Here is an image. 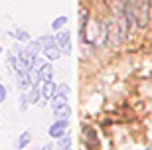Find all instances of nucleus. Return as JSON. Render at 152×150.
I'll return each mask as SVG.
<instances>
[{"label":"nucleus","instance_id":"nucleus-1","mask_svg":"<svg viewBox=\"0 0 152 150\" xmlns=\"http://www.w3.org/2000/svg\"><path fill=\"white\" fill-rule=\"evenodd\" d=\"M150 10H152L150 0H126V4H124V16H126L129 24H132L136 28L148 26Z\"/></svg>","mask_w":152,"mask_h":150},{"label":"nucleus","instance_id":"nucleus-2","mask_svg":"<svg viewBox=\"0 0 152 150\" xmlns=\"http://www.w3.org/2000/svg\"><path fill=\"white\" fill-rule=\"evenodd\" d=\"M126 34H129V20L124 16V12L121 16H113L107 22V44H111L113 48L124 44Z\"/></svg>","mask_w":152,"mask_h":150},{"label":"nucleus","instance_id":"nucleus-3","mask_svg":"<svg viewBox=\"0 0 152 150\" xmlns=\"http://www.w3.org/2000/svg\"><path fill=\"white\" fill-rule=\"evenodd\" d=\"M67 127H69V119H56V122L48 128V134H50L51 138H59V136L65 134Z\"/></svg>","mask_w":152,"mask_h":150},{"label":"nucleus","instance_id":"nucleus-4","mask_svg":"<svg viewBox=\"0 0 152 150\" xmlns=\"http://www.w3.org/2000/svg\"><path fill=\"white\" fill-rule=\"evenodd\" d=\"M56 42H57V45L61 48L63 53H69V51H71V34H69L67 30L56 32Z\"/></svg>","mask_w":152,"mask_h":150},{"label":"nucleus","instance_id":"nucleus-5","mask_svg":"<svg viewBox=\"0 0 152 150\" xmlns=\"http://www.w3.org/2000/svg\"><path fill=\"white\" fill-rule=\"evenodd\" d=\"M39 93H42V97H39V99L51 101V97L57 93V83H53V81H45V83H39Z\"/></svg>","mask_w":152,"mask_h":150},{"label":"nucleus","instance_id":"nucleus-6","mask_svg":"<svg viewBox=\"0 0 152 150\" xmlns=\"http://www.w3.org/2000/svg\"><path fill=\"white\" fill-rule=\"evenodd\" d=\"M39 83H45V81H53V67H51V63H44V65L39 67Z\"/></svg>","mask_w":152,"mask_h":150},{"label":"nucleus","instance_id":"nucleus-7","mask_svg":"<svg viewBox=\"0 0 152 150\" xmlns=\"http://www.w3.org/2000/svg\"><path fill=\"white\" fill-rule=\"evenodd\" d=\"M42 53H44L45 59H51V61H53V59H59L63 51H61V48H59V45L56 44V45H50V48H45V50L42 51Z\"/></svg>","mask_w":152,"mask_h":150},{"label":"nucleus","instance_id":"nucleus-8","mask_svg":"<svg viewBox=\"0 0 152 150\" xmlns=\"http://www.w3.org/2000/svg\"><path fill=\"white\" fill-rule=\"evenodd\" d=\"M39 97H42V93H39V85H32V87L26 91V99H28L30 105L39 103Z\"/></svg>","mask_w":152,"mask_h":150},{"label":"nucleus","instance_id":"nucleus-9","mask_svg":"<svg viewBox=\"0 0 152 150\" xmlns=\"http://www.w3.org/2000/svg\"><path fill=\"white\" fill-rule=\"evenodd\" d=\"M51 111H53V117L56 119H69L71 117V107H69V103L67 105H61V107H53Z\"/></svg>","mask_w":152,"mask_h":150},{"label":"nucleus","instance_id":"nucleus-10","mask_svg":"<svg viewBox=\"0 0 152 150\" xmlns=\"http://www.w3.org/2000/svg\"><path fill=\"white\" fill-rule=\"evenodd\" d=\"M36 44H38L39 51H44L45 48H50V45H56L57 42H56V36H42V38L36 40Z\"/></svg>","mask_w":152,"mask_h":150},{"label":"nucleus","instance_id":"nucleus-11","mask_svg":"<svg viewBox=\"0 0 152 150\" xmlns=\"http://www.w3.org/2000/svg\"><path fill=\"white\" fill-rule=\"evenodd\" d=\"M32 87V81H30V75L28 73H18V89L26 93V91Z\"/></svg>","mask_w":152,"mask_h":150},{"label":"nucleus","instance_id":"nucleus-12","mask_svg":"<svg viewBox=\"0 0 152 150\" xmlns=\"http://www.w3.org/2000/svg\"><path fill=\"white\" fill-rule=\"evenodd\" d=\"M32 142V132L30 130H26V132H22L20 134V138H18V142H16V148H20V150H24L26 146Z\"/></svg>","mask_w":152,"mask_h":150},{"label":"nucleus","instance_id":"nucleus-13","mask_svg":"<svg viewBox=\"0 0 152 150\" xmlns=\"http://www.w3.org/2000/svg\"><path fill=\"white\" fill-rule=\"evenodd\" d=\"M10 36H14V38H16L18 42H22V44H28V42H30V34L26 32V30H22V28L14 30V32H12Z\"/></svg>","mask_w":152,"mask_h":150},{"label":"nucleus","instance_id":"nucleus-14","mask_svg":"<svg viewBox=\"0 0 152 150\" xmlns=\"http://www.w3.org/2000/svg\"><path fill=\"white\" fill-rule=\"evenodd\" d=\"M57 146L61 150H71V134H63V136H59L57 138Z\"/></svg>","mask_w":152,"mask_h":150},{"label":"nucleus","instance_id":"nucleus-15","mask_svg":"<svg viewBox=\"0 0 152 150\" xmlns=\"http://www.w3.org/2000/svg\"><path fill=\"white\" fill-rule=\"evenodd\" d=\"M61 105H67V95H53L51 97V109L53 107H61Z\"/></svg>","mask_w":152,"mask_h":150},{"label":"nucleus","instance_id":"nucleus-16","mask_svg":"<svg viewBox=\"0 0 152 150\" xmlns=\"http://www.w3.org/2000/svg\"><path fill=\"white\" fill-rule=\"evenodd\" d=\"M65 24H67V16H59V18H56V20L51 22V30H53V32H59Z\"/></svg>","mask_w":152,"mask_h":150},{"label":"nucleus","instance_id":"nucleus-17","mask_svg":"<svg viewBox=\"0 0 152 150\" xmlns=\"http://www.w3.org/2000/svg\"><path fill=\"white\" fill-rule=\"evenodd\" d=\"M69 85L67 83H59L57 85V95H69Z\"/></svg>","mask_w":152,"mask_h":150},{"label":"nucleus","instance_id":"nucleus-18","mask_svg":"<svg viewBox=\"0 0 152 150\" xmlns=\"http://www.w3.org/2000/svg\"><path fill=\"white\" fill-rule=\"evenodd\" d=\"M28 105H30V103H28V99H26V93H20V111H26V109H28Z\"/></svg>","mask_w":152,"mask_h":150},{"label":"nucleus","instance_id":"nucleus-19","mask_svg":"<svg viewBox=\"0 0 152 150\" xmlns=\"http://www.w3.org/2000/svg\"><path fill=\"white\" fill-rule=\"evenodd\" d=\"M6 101V87L0 83V103H4Z\"/></svg>","mask_w":152,"mask_h":150},{"label":"nucleus","instance_id":"nucleus-20","mask_svg":"<svg viewBox=\"0 0 152 150\" xmlns=\"http://www.w3.org/2000/svg\"><path fill=\"white\" fill-rule=\"evenodd\" d=\"M42 150H56V148H53V144H51V142H48V144L42 146Z\"/></svg>","mask_w":152,"mask_h":150},{"label":"nucleus","instance_id":"nucleus-21","mask_svg":"<svg viewBox=\"0 0 152 150\" xmlns=\"http://www.w3.org/2000/svg\"><path fill=\"white\" fill-rule=\"evenodd\" d=\"M0 53H2V48H0Z\"/></svg>","mask_w":152,"mask_h":150},{"label":"nucleus","instance_id":"nucleus-22","mask_svg":"<svg viewBox=\"0 0 152 150\" xmlns=\"http://www.w3.org/2000/svg\"><path fill=\"white\" fill-rule=\"evenodd\" d=\"M150 4H152V0H150Z\"/></svg>","mask_w":152,"mask_h":150}]
</instances>
